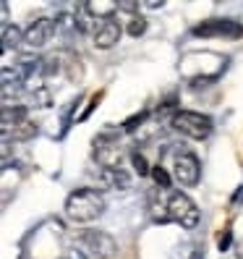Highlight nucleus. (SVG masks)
<instances>
[{"label": "nucleus", "instance_id": "1", "mask_svg": "<svg viewBox=\"0 0 243 259\" xmlns=\"http://www.w3.org/2000/svg\"><path fill=\"white\" fill-rule=\"evenodd\" d=\"M105 207H108V202H105L102 191L97 189H76L68 194L66 199V218L73 220V223H92L97 218L105 215Z\"/></svg>", "mask_w": 243, "mask_h": 259}, {"label": "nucleus", "instance_id": "2", "mask_svg": "<svg viewBox=\"0 0 243 259\" xmlns=\"http://www.w3.org/2000/svg\"><path fill=\"white\" fill-rule=\"evenodd\" d=\"M165 215H168V220L178 223L180 228H186V231H193V228H199V223H202L199 207H196V202L183 191H168Z\"/></svg>", "mask_w": 243, "mask_h": 259}, {"label": "nucleus", "instance_id": "3", "mask_svg": "<svg viewBox=\"0 0 243 259\" xmlns=\"http://www.w3.org/2000/svg\"><path fill=\"white\" fill-rule=\"evenodd\" d=\"M170 123H173V128L178 134L188 136V139H196V142L207 139V136L212 134V128H215V123H212L209 115L196 113V110H178Z\"/></svg>", "mask_w": 243, "mask_h": 259}, {"label": "nucleus", "instance_id": "4", "mask_svg": "<svg viewBox=\"0 0 243 259\" xmlns=\"http://www.w3.org/2000/svg\"><path fill=\"white\" fill-rule=\"evenodd\" d=\"M193 37H202V39H240L243 37V24L235 19H204L202 24H196L191 29Z\"/></svg>", "mask_w": 243, "mask_h": 259}, {"label": "nucleus", "instance_id": "5", "mask_svg": "<svg viewBox=\"0 0 243 259\" xmlns=\"http://www.w3.org/2000/svg\"><path fill=\"white\" fill-rule=\"evenodd\" d=\"M79 246L89 254V259H113L118 251V243L110 233L89 228V231L79 233Z\"/></svg>", "mask_w": 243, "mask_h": 259}, {"label": "nucleus", "instance_id": "6", "mask_svg": "<svg viewBox=\"0 0 243 259\" xmlns=\"http://www.w3.org/2000/svg\"><path fill=\"white\" fill-rule=\"evenodd\" d=\"M202 178V165H199V157L193 152L183 149V152H175L173 157V181L180 186H196Z\"/></svg>", "mask_w": 243, "mask_h": 259}, {"label": "nucleus", "instance_id": "7", "mask_svg": "<svg viewBox=\"0 0 243 259\" xmlns=\"http://www.w3.org/2000/svg\"><path fill=\"white\" fill-rule=\"evenodd\" d=\"M55 32H58V19L39 16V19H34L24 29V45L29 50H39V48H44V45L53 39Z\"/></svg>", "mask_w": 243, "mask_h": 259}, {"label": "nucleus", "instance_id": "8", "mask_svg": "<svg viewBox=\"0 0 243 259\" xmlns=\"http://www.w3.org/2000/svg\"><path fill=\"white\" fill-rule=\"evenodd\" d=\"M120 34H123V29H120V24L115 21V16H110V19L100 21L92 42H94V48H100V50H110V48H115V45H118Z\"/></svg>", "mask_w": 243, "mask_h": 259}, {"label": "nucleus", "instance_id": "9", "mask_svg": "<svg viewBox=\"0 0 243 259\" xmlns=\"http://www.w3.org/2000/svg\"><path fill=\"white\" fill-rule=\"evenodd\" d=\"M94 157L105 170L120 167V147H118V142H102V139L97 142L94 139Z\"/></svg>", "mask_w": 243, "mask_h": 259}, {"label": "nucleus", "instance_id": "10", "mask_svg": "<svg viewBox=\"0 0 243 259\" xmlns=\"http://www.w3.org/2000/svg\"><path fill=\"white\" fill-rule=\"evenodd\" d=\"M73 24H76V32L92 34V37H94L97 26H100L97 16L89 11V3H79V6H76V11H73Z\"/></svg>", "mask_w": 243, "mask_h": 259}, {"label": "nucleus", "instance_id": "11", "mask_svg": "<svg viewBox=\"0 0 243 259\" xmlns=\"http://www.w3.org/2000/svg\"><path fill=\"white\" fill-rule=\"evenodd\" d=\"M100 181L102 186L108 189H115V191H128L131 189V176L123 170V167H110V170H100Z\"/></svg>", "mask_w": 243, "mask_h": 259}, {"label": "nucleus", "instance_id": "12", "mask_svg": "<svg viewBox=\"0 0 243 259\" xmlns=\"http://www.w3.org/2000/svg\"><path fill=\"white\" fill-rule=\"evenodd\" d=\"M24 45V32L19 26H3V53H11V50H19Z\"/></svg>", "mask_w": 243, "mask_h": 259}, {"label": "nucleus", "instance_id": "13", "mask_svg": "<svg viewBox=\"0 0 243 259\" xmlns=\"http://www.w3.org/2000/svg\"><path fill=\"white\" fill-rule=\"evenodd\" d=\"M152 178L157 181V186H160V189H165V191H170V184H173V176H170L168 170H165L162 165H155V167H152Z\"/></svg>", "mask_w": 243, "mask_h": 259}, {"label": "nucleus", "instance_id": "14", "mask_svg": "<svg viewBox=\"0 0 243 259\" xmlns=\"http://www.w3.org/2000/svg\"><path fill=\"white\" fill-rule=\"evenodd\" d=\"M131 162H133V170L139 173V176H149V173H152V167H149V162H147V157H144V152L133 149V152H131Z\"/></svg>", "mask_w": 243, "mask_h": 259}, {"label": "nucleus", "instance_id": "15", "mask_svg": "<svg viewBox=\"0 0 243 259\" xmlns=\"http://www.w3.org/2000/svg\"><path fill=\"white\" fill-rule=\"evenodd\" d=\"M34 134H37V126L32 120H24V123H19L13 128V139H29V136H34Z\"/></svg>", "mask_w": 243, "mask_h": 259}, {"label": "nucleus", "instance_id": "16", "mask_svg": "<svg viewBox=\"0 0 243 259\" xmlns=\"http://www.w3.org/2000/svg\"><path fill=\"white\" fill-rule=\"evenodd\" d=\"M144 32H147V19L133 16V19H131V24H128V34H131V37H141Z\"/></svg>", "mask_w": 243, "mask_h": 259}, {"label": "nucleus", "instance_id": "17", "mask_svg": "<svg viewBox=\"0 0 243 259\" xmlns=\"http://www.w3.org/2000/svg\"><path fill=\"white\" fill-rule=\"evenodd\" d=\"M68 259H89V254L79 246V243H73V246H68Z\"/></svg>", "mask_w": 243, "mask_h": 259}, {"label": "nucleus", "instance_id": "18", "mask_svg": "<svg viewBox=\"0 0 243 259\" xmlns=\"http://www.w3.org/2000/svg\"><path fill=\"white\" fill-rule=\"evenodd\" d=\"M230 246V231H225V236H220V249Z\"/></svg>", "mask_w": 243, "mask_h": 259}]
</instances>
